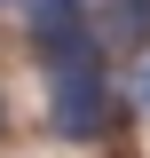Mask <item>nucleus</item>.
I'll return each instance as SVG.
<instances>
[{"mask_svg":"<svg viewBox=\"0 0 150 158\" xmlns=\"http://www.w3.org/2000/svg\"><path fill=\"white\" fill-rule=\"evenodd\" d=\"M0 135H8V103H0Z\"/></svg>","mask_w":150,"mask_h":158,"instance_id":"20e7f679","label":"nucleus"},{"mask_svg":"<svg viewBox=\"0 0 150 158\" xmlns=\"http://www.w3.org/2000/svg\"><path fill=\"white\" fill-rule=\"evenodd\" d=\"M0 8H8V0H0Z\"/></svg>","mask_w":150,"mask_h":158,"instance_id":"39448f33","label":"nucleus"},{"mask_svg":"<svg viewBox=\"0 0 150 158\" xmlns=\"http://www.w3.org/2000/svg\"><path fill=\"white\" fill-rule=\"evenodd\" d=\"M119 95H127V111H134V118H150V48H142V56L127 63V79H119Z\"/></svg>","mask_w":150,"mask_h":158,"instance_id":"7ed1b4c3","label":"nucleus"},{"mask_svg":"<svg viewBox=\"0 0 150 158\" xmlns=\"http://www.w3.org/2000/svg\"><path fill=\"white\" fill-rule=\"evenodd\" d=\"M119 103L127 95L103 63H63V71H48V135L56 142H103Z\"/></svg>","mask_w":150,"mask_h":158,"instance_id":"f257e3e1","label":"nucleus"},{"mask_svg":"<svg viewBox=\"0 0 150 158\" xmlns=\"http://www.w3.org/2000/svg\"><path fill=\"white\" fill-rule=\"evenodd\" d=\"M95 24H103V40L127 48V56L150 48V0H95Z\"/></svg>","mask_w":150,"mask_h":158,"instance_id":"f03ea898","label":"nucleus"}]
</instances>
